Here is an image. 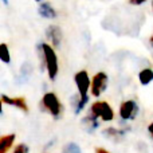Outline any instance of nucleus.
<instances>
[{
  "label": "nucleus",
  "instance_id": "20e7f679",
  "mask_svg": "<svg viewBox=\"0 0 153 153\" xmlns=\"http://www.w3.org/2000/svg\"><path fill=\"white\" fill-rule=\"evenodd\" d=\"M74 82L76 89H78V95L81 97V100H83L85 102H89V94L87 93L90 91V87H91V78L89 76V73L86 70H79L74 75Z\"/></svg>",
  "mask_w": 153,
  "mask_h": 153
},
{
  "label": "nucleus",
  "instance_id": "5701e85b",
  "mask_svg": "<svg viewBox=\"0 0 153 153\" xmlns=\"http://www.w3.org/2000/svg\"><path fill=\"white\" fill-rule=\"evenodd\" d=\"M152 10H153V0H152Z\"/></svg>",
  "mask_w": 153,
  "mask_h": 153
},
{
  "label": "nucleus",
  "instance_id": "412c9836",
  "mask_svg": "<svg viewBox=\"0 0 153 153\" xmlns=\"http://www.w3.org/2000/svg\"><path fill=\"white\" fill-rule=\"evenodd\" d=\"M3 3H4V4H8V0H1Z\"/></svg>",
  "mask_w": 153,
  "mask_h": 153
},
{
  "label": "nucleus",
  "instance_id": "f03ea898",
  "mask_svg": "<svg viewBox=\"0 0 153 153\" xmlns=\"http://www.w3.org/2000/svg\"><path fill=\"white\" fill-rule=\"evenodd\" d=\"M39 106H40V110L48 113L55 120L61 118L62 113H63V105H62V102L59 101L58 95L53 91H48V93H46V94H43Z\"/></svg>",
  "mask_w": 153,
  "mask_h": 153
},
{
  "label": "nucleus",
  "instance_id": "9d476101",
  "mask_svg": "<svg viewBox=\"0 0 153 153\" xmlns=\"http://www.w3.org/2000/svg\"><path fill=\"white\" fill-rule=\"evenodd\" d=\"M82 125H83V128L89 133H93L98 126H100V122H98V118H95L94 116H91V114L89 113L82 118Z\"/></svg>",
  "mask_w": 153,
  "mask_h": 153
},
{
  "label": "nucleus",
  "instance_id": "39448f33",
  "mask_svg": "<svg viewBox=\"0 0 153 153\" xmlns=\"http://www.w3.org/2000/svg\"><path fill=\"white\" fill-rule=\"evenodd\" d=\"M138 111H140V108H138L137 102L134 100H126L120 105V118H121L122 122L126 121H133L136 120V117L138 116Z\"/></svg>",
  "mask_w": 153,
  "mask_h": 153
},
{
  "label": "nucleus",
  "instance_id": "0eeeda50",
  "mask_svg": "<svg viewBox=\"0 0 153 153\" xmlns=\"http://www.w3.org/2000/svg\"><path fill=\"white\" fill-rule=\"evenodd\" d=\"M46 39L50 42V45L53 46L54 48L61 47L62 40H63V32H62V28L56 24H50V26L46 28L45 31Z\"/></svg>",
  "mask_w": 153,
  "mask_h": 153
},
{
  "label": "nucleus",
  "instance_id": "1a4fd4ad",
  "mask_svg": "<svg viewBox=\"0 0 153 153\" xmlns=\"http://www.w3.org/2000/svg\"><path fill=\"white\" fill-rule=\"evenodd\" d=\"M38 13H39L42 18H45V19H54V18H56L55 8H54L48 1L40 3L39 7H38Z\"/></svg>",
  "mask_w": 153,
  "mask_h": 153
},
{
  "label": "nucleus",
  "instance_id": "9b49d317",
  "mask_svg": "<svg viewBox=\"0 0 153 153\" xmlns=\"http://www.w3.org/2000/svg\"><path fill=\"white\" fill-rule=\"evenodd\" d=\"M16 136L15 133H11V134H5L0 137V153H7L12 148L13 141H15Z\"/></svg>",
  "mask_w": 153,
  "mask_h": 153
},
{
  "label": "nucleus",
  "instance_id": "a211bd4d",
  "mask_svg": "<svg viewBox=\"0 0 153 153\" xmlns=\"http://www.w3.org/2000/svg\"><path fill=\"white\" fill-rule=\"evenodd\" d=\"M95 153H110V152L103 149V148H95Z\"/></svg>",
  "mask_w": 153,
  "mask_h": 153
},
{
  "label": "nucleus",
  "instance_id": "4be33fe9",
  "mask_svg": "<svg viewBox=\"0 0 153 153\" xmlns=\"http://www.w3.org/2000/svg\"><path fill=\"white\" fill-rule=\"evenodd\" d=\"M35 1H38V3H42V0H35Z\"/></svg>",
  "mask_w": 153,
  "mask_h": 153
},
{
  "label": "nucleus",
  "instance_id": "6ab92c4d",
  "mask_svg": "<svg viewBox=\"0 0 153 153\" xmlns=\"http://www.w3.org/2000/svg\"><path fill=\"white\" fill-rule=\"evenodd\" d=\"M148 132H149V134L152 136V138H153V122H151L149 124V126H148Z\"/></svg>",
  "mask_w": 153,
  "mask_h": 153
},
{
  "label": "nucleus",
  "instance_id": "7ed1b4c3",
  "mask_svg": "<svg viewBox=\"0 0 153 153\" xmlns=\"http://www.w3.org/2000/svg\"><path fill=\"white\" fill-rule=\"evenodd\" d=\"M89 113L103 122H110L114 120V110L108 101H95L91 103Z\"/></svg>",
  "mask_w": 153,
  "mask_h": 153
},
{
  "label": "nucleus",
  "instance_id": "2eb2a0df",
  "mask_svg": "<svg viewBox=\"0 0 153 153\" xmlns=\"http://www.w3.org/2000/svg\"><path fill=\"white\" fill-rule=\"evenodd\" d=\"M62 153H82V151H81V148H79L78 144L69 143V144H66V145L63 146Z\"/></svg>",
  "mask_w": 153,
  "mask_h": 153
},
{
  "label": "nucleus",
  "instance_id": "4468645a",
  "mask_svg": "<svg viewBox=\"0 0 153 153\" xmlns=\"http://www.w3.org/2000/svg\"><path fill=\"white\" fill-rule=\"evenodd\" d=\"M0 59L5 65L11 63V53H10V48H8L7 43H1L0 45Z\"/></svg>",
  "mask_w": 153,
  "mask_h": 153
},
{
  "label": "nucleus",
  "instance_id": "ddd939ff",
  "mask_svg": "<svg viewBox=\"0 0 153 153\" xmlns=\"http://www.w3.org/2000/svg\"><path fill=\"white\" fill-rule=\"evenodd\" d=\"M138 81L143 86H146L151 82H153V69L151 67H145V69L138 71Z\"/></svg>",
  "mask_w": 153,
  "mask_h": 153
},
{
  "label": "nucleus",
  "instance_id": "f8f14e48",
  "mask_svg": "<svg viewBox=\"0 0 153 153\" xmlns=\"http://www.w3.org/2000/svg\"><path fill=\"white\" fill-rule=\"evenodd\" d=\"M128 129H117V128H108V129H103V136L108 138H111L114 141H118L120 138H122L126 134Z\"/></svg>",
  "mask_w": 153,
  "mask_h": 153
},
{
  "label": "nucleus",
  "instance_id": "aec40b11",
  "mask_svg": "<svg viewBox=\"0 0 153 153\" xmlns=\"http://www.w3.org/2000/svg\"><path fill=\"white\" fill-rule=\"evenodd\" d=\"M149 45H151V47L153 48V35H152L151 38H149Z\"/></svg>",
  "mask_w": 153,
  "mask_h": 153
},
{
  "label": "nucleus",
  "instance_id": "dca6fc26",
  "mask_svg": "<svg viewBox=\"0 0 153 153\" xmlns=\"http://www.w3.org/2000/svg\"><path fill=\"white\" fill-rule=\"evenodd\" d=\"M12 153H30V149L26 144H19V145L15 146Z\"/></svg>",
  "mask_w": 153,
  "mask_h": 153
},
{
  "label": "nucleus",
  "instance_id": "423d86ee",
  "mask_svg": "<svg viewBox=\"0 0 153 153\" xmlns=\"http://www.w3.org/2000/svg\"><path fill=\"white\" fill-rule=\"evenodd\" d=\"M109 85V76L105 71H98L93 75L91 78V87H90V93L93 97H100L105 90L108 89Z\"/></svg>",
  "mask_w": 153,
  "mask_h": 153
},
{
  "label": "nucleus",
  "instance_id": "6e6552de",
  "mask_svg": "<svg viewBox=\"0 0 153 153\" xmlns=\"http://www.w3.org/2000/svg\"><path fill=\"white\" fill-rule=\"evenodd\" d=\"M1 103L13 106V108L19 109V110L24 111V113H28V105H27V101L24 97H8V95L3 94L1 95Z\"/></svg>",
  "mask_w": 153,
  "mask_h": 153
},
{
  "label": "nucleus",
  "instance_id": "f3484780",
  "mask_svg": "<svg viewBox=\"0 0 153 153\" xmlns=\"http://www.w3.org/2000/svg\"><path fill=\"white\" fill-rule=\"evenodd\" d=\"M130 5H143L144 3H146L148 0H128Z\"/></svg>",
  "mask_w": 153,
  "mask_h": 153
},
{
  "label": "nucleus",
  "instance_id": "f257e3e1",
  "mask_svg": "<svg viewBox=\"0 0 153 153\" xmlns=\"http://www.w3.org/2000/svg\"><path fill=\"white\" fill-rule=\"evenodd\" d=\"M38 56L40 61V69L46 70L50 81H55L59 73V61L55 53V48L50 43L42 42L36 46Z\"/></svg>",
  "mask_w": 153,
  "mask_h": 153
}]
</instances>
